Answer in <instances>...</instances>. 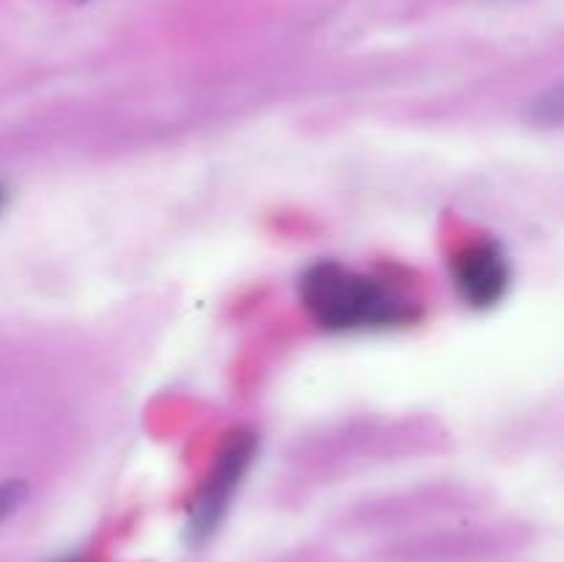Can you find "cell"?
<instances>
[{"mask_svg":"<svg viewBox=\"0 0 564 562\" xmlns=\"http://www.w3.org/2000/svg\"><path fill=\"white\" fill-rule=\"evenodd\" d=\"M28 499V485L22 479H0V521L14 516Z\"/></svg>","mask_w":564,"mask_h":562,"instance_id":"cell-5","label":"cell"},{"mask_svg":"<svg viewBox=\"0 0 564 562\" xmlns=\"http://www.w3.org/2000/svg\"><path fill=\"white\" fill-rule=\"evenodd\" d=\"M6 198H9V191L3 187V182H0V209L6 207Z\"/></svg>","mask_w":564,"mask_h":562,"instance_id":"cell-6","label":"cell"},{"mask_svg":"<svg viewBox=\"0 0 564 562\" xmlns=\"http://www.w3.org/2000/svg\"><path fill=\"white\" fill-rule=\"evenodd\" d=\"M257 450V433H251V430H237V433H231V439L220 450L218 461L213 463V472H209L207 483H204L202 494H198L196 505L191 510L193 538H207L218 527L220 518L229 510L231 496L242 485L246 474L251 472Z\"/></svg>","mask_w":564,"mask_h":562,"instance_id":"cell-2","label":"cell"},{"mask_svg":"<svg viewBox=\"0 0 564 562\" xmlns=\"http://www.w3.org/2000/svg\"><path fill=\"white\" fill-rule=\"evenodd\" d=\"M529 119L543 127L564 125V77L529 102Z\"/></svg>","mask_w":564,"mask_h":562,"instance_id":"cell-4","label":"cell"},{"mask_svg":"<svg viewBox=\"0 0 564 562\" xmlns=\"http://www.w3.org/2000/svg\"><path fill=\"white\" fill-rule=\"evenodd\" d=\"M64 562H72V560H64Z\"/></svg>","mask_w":564,"mask_h":562,"instance_id":"cell-7","label":"cell"},{"mask_svg":"<svg viewBox=\"0 0 564 562\" xmlns=\"http://www.w3.org/2000/svg\"><path fill=\"white\" fill-rule=\"evenodd\" d=\"M297 295L308 317L330 334L391 331L419 317V303L405 290L336 259L308 264L297 279Z\"/></svg>","mask_w":564,"mask_h":562,"instance_id":"cell-1","label":"cell"},{"mask_svg":"<svg viewBox=\"0 0 564 562\" xmlns=\"http://www.w3.org/2000/svg\"><path fill=\"white\" fill-rule=\"evenodd\" d=\"M452 284L471 309H494L512 284V262L499 240H474L452 259Z\"/></svg>","mask_w":564,"mask_h":562,"instance_id":"cell-3","label":"cell"}]
</instances>
